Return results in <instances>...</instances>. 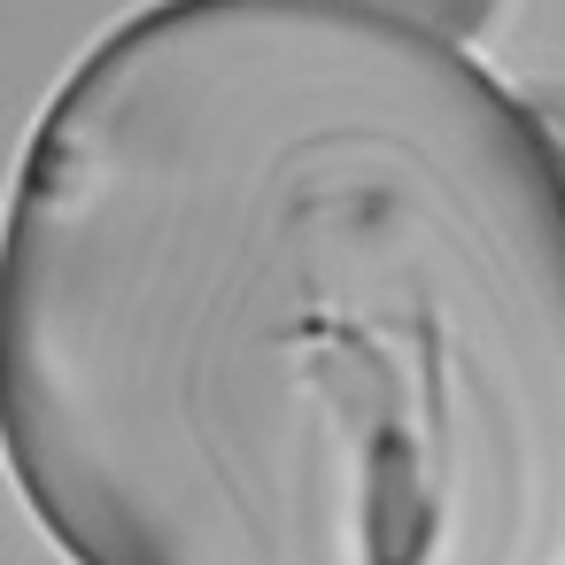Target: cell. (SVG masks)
Wrapping results in <instances>:
<instances>
[{"label": "cell", "mask_w": 565, "mask_h": 565, "mask_svg": "<svg viewBox=\"0 0 565 565\" xmlns=\"http://www.w3.org/2000/svg\"><path fill=\"white\" fill-rule=\"evenodd\" d=\"M0 457L71 565H565V148L372 0H148L0 210Z\"/></svg>", "instance_id": "1"}, {"label": "cell", "mask_w": 565, "mask_h": 565, "mask_svg": "<svg viewBox=\"0 0 565 565\" xmlns=\"http://www.w3.org/2000/svg\"><path fill=\"white\" fill-rule=\"evenodd\" d=\"M372 9H395V17H411V24H426V32H441V40H480V32H495V17H503V0H372Z\"/></svg>", "instance_id": "2"}]
</instances>
